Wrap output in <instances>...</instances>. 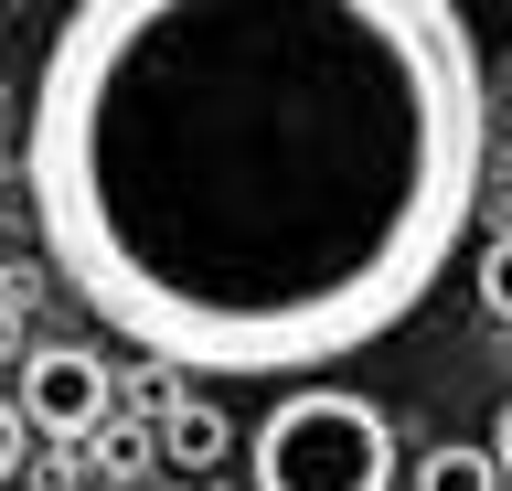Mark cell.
<instances>
[{"mask_svg": "<svg viewBox=\"0 0 512 491\" xmlns=\"http://www.w3.org/2000/svg\"><path fill=\"white\" fill-rule=\"evenodd\" d=\"M491 161L459 0H86L32 75L43 257L150 374H331L448 278Z\"/></svg>", "mask_w": 512, "mask_h": 491, "instance_id": "1", "label": "cell"}, {"mask_svg": "<svg viewBox=\"0 0 512 491\" xmlns=\"http://www.w3.org/2000/svg\"><path fill=\"white\" fill-rule=\"evenodd\" d=\"M256 491H395V427L352 385H288L246 438Z\"/></svg>", "mask_w": 512, "mask_h": 491, "instance_id": "2", "label": "cell"}, {"mask_svg": "<svg viewBox=\"0 0 512 491\" xmlns=\"http://www.w3.org/2000/svg\"><path fill=\"white\" fill-rule=\"evenodd\" d=\"M11 406H22L32 438H64V449H75L96 417H118V374L96 353H75V342H43V353H22V395H11Z\"/></svg>", "mask_w": 512, "mask_h": 491, "instance_id": "3", "label": "cell"}, {"mask_svg": "<svg viewBox=\"0 0 512 491\" xmlns=\"http://www.w3.org/2000/svg\"><path fill=\"white\" fill-rule=\"evenodd\" d=\"M150 449L171 459V470H214V459L235 449V427H224L214 395H171V406H160V427H150Z\"/></svg>", "mask_w": 512, "mask_h": 491, "instance_id": "4", "label": "cell"}, {"mask_svg": "<svg viewBox=\"0 0 512 491\" xmlns=\"http://www.w3.org/2000/svg\"><path fill=\"white\" fill-rule=\"evenodd\" d=\"M75 470H96V481H128V470H150V427H139V417H96L86 438H75Z\"/></svg>", "mask_w": 512, "mask_h": 491, "instance_id": "5", "label": "cell"}, {"mask_svg": "<svg viewBox=\"0 0 512 491\" xmlns=\"http://www.w3.org/2000/svg\"><path fill=\"white\" fill-rule=\"evenodd\" d=\"M416 491H502V470H491V449H459V438H438V449L416 459Z\"/></svg>", "mask_w": 512, "mask_h": 491, "instance_id": "6", "label": "cell"}, {"mask_svg": "<svg viewBox=\"0 0 512 491\" xmlns=\"http://www.w3.org/2000/svg\"><path fill=\"white\" fill-rule=\"evenodd\" d=\"M480 310H491V321H512V235H491V246H480Z\"/></svg>", "mask_w": 512, "mask_h": 491, "instance_id": "7", "label": "cell"}, {"mask_svg": "<svg viewBox=\"0 0 512 491\" xmlns=\"http://www.w3.org/2000/svg\"><path fill=\"white\" fill-rule=\"evenodd\" d=\"M32 459V427H22V406H11V395H0V481H11V470H22Z\"/></svg>", "mask_w": 512, "mask_h": 491, "instance_id": "8", "label": "cell"}, {"mask_svg": "<svg viewBox=\"0 0 512 491\" xmlns=\"http://www.w3.org/2000/svg\"><path fill=\"white\" fill-rule=\"evenodd\" d=\"M32 342H22V289H0V363H22Z\"/></svg>", "mask_w": 512, "mask_h": 491, "instance_id": "9", "label": "cell"}, {"mask_svg": "<svg viewBox=\"0 0 512 491\" xmlns=\"http://www.w3.org/2000/svg\"><path fill=\"white\" fill-rule=\"evenodd\" d=\"M491 470L512 481V406H502V427H491Z\"/></svg>", "mask_w": 512, "mask_h": 491, "instance_id": "10", "label": "cell"}, {"mask_svg": "<svg viewBox=\"0 0 512 491\" xmlns=\"http://www.w3.org/2000/svg\"><path fill=\"white\" fill-rule=\"evenodd\" d=\"M0 289H11V257H0Z\"/></svg>", "mask_w": 512, "mask_h": 491, "instance_id": "11", "label": "cell"}]
</instances>
